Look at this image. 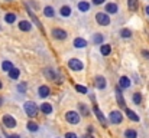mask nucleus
<instances>
[{
    "instance_id": "nucleus-1",
    "label": "nucleus",
    "mask_w": 149,
    "mask_h": 138,
    "mask_svg": "<svg viewBox=\"0 0 149 138\" xmlns=\"http://www.w3.org/2000/svg\"><path fill=\"white\" fill-rule=\"evenodd\" d=\"M25 112L28 114V117H36V114H38V108H36L35 102L28 101V102L25 104Z\"/></svg>"
},
{
    "instance_id": "nucleus-2",
    "label": "nucleus",
    "mask_w": 149,
    "mask_h": 138,
    "mask_svg": "<svg viewBox=\"0 0 149 138\" xmlns=\"http://www.w3.org/2000/svg\"><path fill=\"white\" fill-rule=\"evenodd\" d=\"M65 119L70 124H78L80 122V114L78 112H74V111H68L65 114Z\"/></svg>"
},
{
    "instance_id": "nucleus-3",
    "label": "nucleus",
    "mask_w": 149,
    "mask_h": 138,
    "mask_svg": "<svg viewBox=\"0 0 149 138\" xmlns=\"http://www.w3.org/2000/svg\"><path fill=\"white\" fill-rule=\"evenodd\" d=\"M109 119H110V122H111V124H120V122H122V119H123V115H122L119 111H111V112H110Z\"/></svg>"
},
{
    "instance_id": "nucleus-4",
    "label": "nucleus",
    "mask_w": 149,
    "mask_h": 138,
    "mask_svg": "<svg viewBox=\"0 0 149 138\" xmlns=\"http://www.w3.org/2000/svg\"><path fill=\"white\" fill-rule=\"evenodd\" d=\"M96 20H97V23L101 25V26H107V25L110 23V19H109V16H107L106 13H97V14H96Z\"/></svg>"
},
{
    "instance_id": "nucleus-5",
    "label": "nucleus",
    "mask_w": 149,
    "mask_h": 138,
    "mask_svg": "<svg viewBox=\"0 0 149 138\" xmlns=\"http://www.w3.org/2000/svg\"><path fill=\"white\" fill-rule=\"evenodd\" d=\"M52 36L55 38V39H58V41H64V39H67V32L65 30H62V29H52Z\"/></svg>"
},
{
    "instance_id": "nucleus-6",
    "label": "nucleus",
    "mask_w": 149,
    "mask_h": 138,
    "mask_svg": "<svg viewBox=\"0 0 149 138\" xmlns=\"http://www.w3.org/2000/svg\"><path fill=\"white\" fill-rule=\"evenodd\" d=\"M68 66H70L72 71H83V62L78 60V59H70Z\"/></svg>"
},
{
    "instance_id": "nucleus-7",
    "label": "nucleus",
    "mask_w": 149,
    "mask_h": 138,
    "mask_svg": "<svg viewBox=\"0 0 149 138\" xmlns=\"http://www.w3.org/2000/svg\"><path fill=\"white\" fill-rule=\"evenodd\" d=\"M3 124L7 127V128H15L16 127V121H15V118L12 117V115H3Z\"/></svg>"
},
{
    "instance_id": "nucleus-8",
    "label": "nucleus",
    "mask_w": 149,
    "mask_h": 138,
    "mask_svg": "<svg viewBox=\"0 0 149 138\" xmlns=\"http://www.w3.org/2000/svg\"><path fill=\"white\" fill-rule=\"evenodd\" d=\"M116 98H117V104L120 105V106H126V102H125V99H123V96H122V89H120V87H117L116 88Z\"/></svg>"
},
{
    "instance_id": "nucleus-9",
    "label": "nucleus",
    "mask_w": 149,
    "mask_h": 138,
    "mask_svg": "<svg viewBox=\"0 0 149 138\" xmlns=\"http://www.w3.org/2000/svg\"><path fill=\"white\" fill-rule=\"evenodd\" d=\"M19 29L23 30V32H29L32 29V23H29L26 20H22V22H19Z\"/></svg>"
},
{
    "instance_id": "nucleus-10",
    "label": "nucleus",
    "mask_w": 149,
    "mask_h": 138,
    "mask_svg": "<svg viewBox=\"0 0 149 138\" xmlns=\"http://www.w3.org/2000/svg\"><path fill=\"white\" fill-rule=\"evenodd\" d=\"M119 87L120 88H129L130 87V79L127 76H122L120 81H119Z\"/></svg>"
},
{
    "instance_id": "nucleus-11",
    "label": "nucleus",
    "mask_w": 149,
    "mask_h": 138,
    "mask_svg": "<svg viewBox=\"0 0 149 138\" xmlns=\"http://www.w3.org/2000/svg\"><path fill=\"white\" fill-rule=\"evenodd\" d=\"M106 12H107V13H111V14L117 13V4H116V3H109V4H106Z\"/></svg>"
},
{
    "instance_id": "nucleus-12",
    "label": "nucleus",
    "mask_w": 149,
    "mask_h": 138,
    "mask_svg": "<svg viewBox=\"0 0 149 138\" xmlns=\"http://www.w3.org/2000/svg\"><path fill=\"white\" fill-rule=\"evenodd\" d=\"M39 96L41 98H47L48 95H49V88L47 87V85H42V87H39Z\"/></svg>"
},
{
    "instance_id": "nucleus-13",
    "label": "nucleus",
    "mask_w": 149,
    "mask_h": 138,
    "mask_svg": "<svg viewBox=\"0 0 149 138\" xmlns=\"http://www.w3.org/2000/svg\"><path fill=\"white\" fill-rule=\"evenodd\" d=\"M96 87H97L99 89H104V88H106V79H104L103 76H97V78H96Z\"/></svg>"
},
{
    "instance_id": "nucleus-14",
    "label": "nucleus",
    "mask_w": 149,
    "mask_h": 138,
    "mask_svg": "<svg viewBox=\"0 0 149 138\" xmlns=\"http://www.w3.org/2000/svg\"><path fill=\"white\" fill-rule=\"evenodd\" d=\"M74 46L81 49V47H86V46H87V42H86L84 39H81V38H75V39H74Z\"/></svg>"
},
{
    "instance_id": "nucleus-15",
    "label": "nucleus",
    "mask_w": 149,
    "mask_h": 138,
    "mask_svg": "<svg viewBox=\"0 0 149 138\" xmlns=\"http://www.w3.org/2000/svg\"><path fill=\"white\" fill-rule=\"evenodd\" d=\"M126 115L129 117V119H132V121H135V122H138V121H139V117H138L132 109H129V108H126Z\"/></svg>"
},
{
    "instance_id": "nucleus-16",
    "label": "nucleus",
    "mask_w": 149,
    "mask_h": 138,
    "mask_svg": "<svg viewBox=\"0 0 149 138\" xmlns=\"http://www.w3.org/2000/svg\"><path fill=\"white\" fill-rule=\"evenodd\" d=\"M41 111H42L44 114H51V112H52V105L48 104V102L42 104V105H41Z\"/></svg>"
},
{
    "instance_id": "nucleus-17",
    "label": "nucleus",
    "mask_w": 149,
    "mask_h": 138,
    "mask_svg": "<svg viewBox=\"0 0 149 138\" xmlns=\"http://www.w3.org/2000/svg\"><path fill=\"white\" fill-rule=\"evenodd\" d=\"M19 75H20V71H19V69H16V68H12V69L9 71V76H10L12 79H17V78H19Z\"/></svg>"
},
{
    "instance_id": "nucleus-18",
    "label": "nucleus",
    "mask_w": 149,
    "mask_h": 138,
    "mask_svg": "<svg viewBox=\"0 0 149 138\" xmlns=\"http://www.w3.org/2000/svg\"><path fill=\"white\" fill-rule=\"evenodd\" d=\"M44 14H45L47 17H54V14H55V10H54V7L47 6V7L44 9Z\"/></svg>"
},
{
    "instance_id": "nucleus-19",
    "label": "nucleus",
    "mask_w": 149,
    "mask_h": 138,
    "mask_svg": "<svg viewBox=\"0 0 149 138\" xmlns=\"http://www.w3.org/2000/svg\"><path fill=\"white\" fill-rule=\"evenodd\" d=\"M78 9H80L81 12H88V10H90V4H88L87 1H80V3H78Z\"/></svg>"
},
{
    "instance_id": "nucleus-20",
    "label": "nucleus",
    "mask_w": 149,
    "mask_h": 138,
    "mask_svg": "<svg viewBox=\"0 0 149 138\" xmlns=\"http://www.w3.org/2000/svg\"><path fill=\"white\" fill-rule=\"evenodd\" d=\"M94 112H96V115H97V118H99V121H101L103 124H106V118H104V115H103V112L100 111L97 106H94Z\"/></svg>"
},
{
    "instance_id": "nucleus-21",
    "label": "nucleus",
    "mask_w": 149,
    "mask_h": 138,
    "mask_svg": "<svg viewBox=\"0 0 149 138\" xmlns=\"http://www.w3.org/2000/svg\"><path fill=\"white\" fill-rule=\"evenodd\" d=\"M127 4H129V9L132 12H136L138 10V0H127Z\"/></svg>"
},
{
    "instance_id": "nucleus-22",
    "label": "nucleus",
    "mask_w": 149,
    "mask_h": 138,
    "mask_svg": "<svg viewBox=\"0 0 149 138\" xmlns=\"http://www.w3.org/2000/svg\"><path fill=\"white\" fill-rule=\"evenodd\" d=\"M12 68H13V65H12V62H9V60H4V62L1 63V69L6 71V72H9Z\"/></svg>"
},
{
    "instance_id": "nucleus-23",
    "label": "nucleus",
    "mask_w": 149,
    "mask_h": 138,
    "mask_svg": "<svg viewBox=\"0 0 149 138\" xmlns=\"http://www.w3.org/2000/svg\"><path fill=\"white\" fill-rule=\"evenodd\" d=\"M100 49H101V53H103L104 56H107V55L111 52V46H110V45H101V47H100Z\"/></svg>"
},
{
    "instance_id": "nucleus-24",
    "label": "nucleus",
    "mask_w": 149,
    "mask_h": 138,
    "mask_svg": "<svg viewBox=\"0 0 149 138\" xmlns=\"http://www.w3.org/2000/svg\"><path fill=\"white\" fill-rule=\"evenodd\" d=\"M61 14H62L64 17L70 16V14H71V9H70L68 6H62V7H61Z\"/></svg>"
},
{
    "instance_id": "nucleus-25",
    "label": "nucleus",
    "mask_w": 149,
    "mask_h": 138,
    "mask_svg": "<svg viewBox=\"0 0 149 138\" xmlns=\"http://www.w3.org/2000/svg\"><path fill=\"white\" fill-rule=\"evenodd\" d=\"M4 20H6L7 23H15V20H16V16H15L13 13H7V14L4 16Z\"/></svg>"
},
{
    "instance_id": "nucleus-26",
    "label": "nucleus",
    "mask_w": 149,
    "mask_h": 138,
    "mask_svg": "<svg viewBox=\"0 0 149 138\" xmlns=\"http://www.w3.org/2000/svg\"><path fill=\"white\" fill-rule=\"evenodd\" d=\"M125 137L126 138H136L138 137V134H136L135 130H127V131L125 133Z\"/></svg>"
},
{
    "instance_id": "nucleus-27",
    "label": "nucleus",
    "mask_w": 149,
    "mask_h": 138,
    "mask_svg": "<svg viewBox=\"0 0 149 138\" xmlns=\"http://www.w3.org/2000/svg\"><path fill=\"white\" fill-rule=\"evenodd\" d=\"M120 36H122V38H130V36H132V32H130L129 29H122V30H120Z\"/></svg>"
},
{
    "instance_id": "nucleus-28",
    "label": "nucleus",
    "mask_w": 149,
    "mask_h": 138,
    "mask_svg": "<svg viewBox=\"0 0 149 138\" xmlns=\"http://www.w3.org/2000/svg\"><path fill=\"white\" fill-rule=\"evenodd\" d=\"M132 99H133V102H135L136 105H139V104H141V101H142V96H141V93H139V92H136V93L132 96Z\"/></svg>"
},
{
    "instance_id": "nucleus-29",
    "label": "nucleus",
    "mask_w": 149,
    "mask_h": 138,
    "mask_svg": "<svg viewBox=\"0 0 149 138\" xmlns=\"http://www.w3.org/2000/svg\"><path fill=\"white\" fill-rule=\"evenodd\" d=\"M28 130H29V131H38V124H35V122H28Z\"/></svg>"
},
{
    "instance_id": "nucleus-30",
    "label": "nucleus",
    "mask_w": 149,
    "mask_h": 138,
    "mask_svg": "<svg viewBox=\"0 0 149 138\" xmlns=\"http://www.w3.org/2000/svg\"><path fill=\"white\" fill-rule=\"evenodd\" d=\"M75 89H77V92H80V93H87V88L83 87V85H75Z\"/></svg>"
},
{
    "instance_id": "nucleus-31",
    "label": "nucleus",
    "mask_w": 149,
    "mask_h": 138,
    "mask_svg": "<svg viewBox=\"0 0 149 138\" xmlns=\"http://www.w3.org/2000/svg\"><path fill=\"white\" fill-rule=\"evenodd\" d=\"M80 109H81L83 115H86V117H88V115H90V114H88V109L86 108V105H84V104H80Z\"/></svg>"
},
{
    "instance_id": "nucleus-32",
    "label": "nucleus",
    "mask_w": 149,
    "mask_h": 138,
    "mask_svg": "<svg viewBox=\"0 0 149 138\" xmlns=\"http://www.w3.org/2000/svg\"><path fill=\"white\" fill-rule=\"evenodd\" d=\"M101 42H103V36H101L100 33L94 35V43H97V45H99V43H101Z\"/></svg>"
},
{
    "instance_id": "nucleus-33",
    "label": "nucleus",
    "mask_w": 149,
    "mask_h": 138,
    "mask_svg": "<svg viewBox=\"0 0 149 138\" xmlns=\"http://www.w3.org/2000/svg\"><path fill=\"white\" fill-rule=\"evenodd\" d=\"M65 138H78V137H77L74 133H67V134H65Z\"/></svg>"
},
{
    "instance_id": "nucleus-34",
    "label": "nucleus",
    "mask_w": 149,
    "mask_h": 138,
    "mask_svg": "<svg viewBox=\"0 0 149 138\" xmlns=\"http://www.w3.org/2000/svg\"><path fill=\"white\" fill-rule=\"evenodd\" d=\"M25 88H26V85H25V84H20V85L17 87V89H19V91H20V92H22V93L25 92Z\"/></svg>"
},
{
    "instance_id": "nucleus-35",
    "label": "nucleus",
    "mask_w": 149,
    "mask_h": 138,
    "mask_svg": "<svg viewBox=\"0 0 149 138\" xmlns=\"http://www.w3.org/2000/svg\"><path fill=\"white\" fill-rule=\"evenodd\" d=\"M142 55H143L146 59H149V52H148V50H142Z\"/></svg>"
},
{
    "instance_id": "nucleus-36",
    "label": "nucleus",
    "mask_w": 149,
    "mask_h": 138,
    "mask_svg": "<svg viewBox=\"0 0 149 138\" xmlns=\"http://www.w3.org/2000/svg\"><path fill=\"white\" fill-rule=\"evenodd\" d=\"M93 3L94 4H101V3H104V0H93Z\"/></svg>"
},
{
    "instance_id": "nucleus-37",
    "label": "nucleus",
    "mask_w": 149,
    "mask_h": 138,
    "mask_svg": "<svg viewBox=\"0 0 149 138\" xmlns=\"http://www.w3.org/2000/svg\"><path fill=\"white\" fill-rule=\"evenodd\" d=\"M145 12H146V14L149 16V6H146V7H145Z\"/></svg>"
},
{
    "instance_id": "nucleus-38",
    "label": "nucleus",
    "mask_w": 149,
    "mask_h": 138,
    "mask_svg": "<svg viewBox=\"0 0 149 138\" xmlns=\"http://www.w3.org/2000/svg\"><path fill=\"white\" fill-rule=\"evenodd\" d=\"M7 138H19V135H10V137H7Z\"/></svg>"
},
{
    "instance_id": "nucleus-39",
    "label": "nucleus",
    "mask_w": 149,
    "mask_h": 138,
    "mask_svg": "<svg viewBox=\"0 0 149 138\" xmlns=\"http://www.w3.org/2000/svg\"><path fill=\"white\" fill-rule=\"evenodd\" d=\"M83 138H93V137H90V135H86V137H83Z\"/></svg>"
},
{
    "instance_id": "nucleus-40",
    "label": "nucleus",
    "mask_w": 149,
    "mask_h": 138,
    "mask_svg": "<svg viewBox=\"0 0 149 138\" xmlns=\"http://www.w3.org/2000/svg\"><path fill=\"white\" fill-rule=\"evenodd\" d=\"M0 89H1V81H0Z\"/></svg>"
},
{
    "instance_id": "nucleus-41",
    "label": "nucleus",
    "mask_w": 149,
    "mask_h": 138,
    "mask_svg": "<svg viewBox=\"0 0 149 138\" xmlns=\"http://www.w3.org/2000/svg\"><path fill=\"white\" fill-rule=\"evenodd\" d=\"M0 105H1V98H0Z\"/></svg>"
},
{
    "instance_id": "nucleus-42",
    "label": "nucleus",
    "mask_w": 149,
    "mask_h": 138,
    "mask_svg": "<svg viewBox=\"0 0 149 138\" xmlns=\"http://www.w3.org/2000/svg\"><path fill=\"white\" fill-rule=\"evenodd\" d=\"M6 1H12V0H6Z\"/></svg>"
}]
</instances>
